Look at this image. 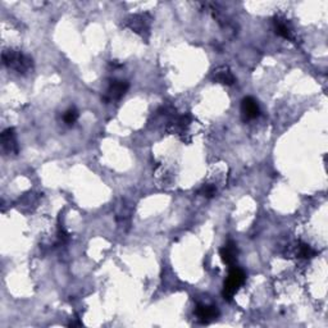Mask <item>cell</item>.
<instances>
[{"mask_svg": "<svg viewBox=\"0 0 328 328\" xmlns=\"http://www.w3.org/2000/svg\"><path fill=\"white\" fill-rule=\"evenodd\" d=\"M2 146L3 150L7 153H17V140H15V133L13 128H7L2 133Z\"/></svg>", "mask_w": 328, "mask_h": 328, "instance_id": "8", "label": "cell"}, {"mask_svg": "<svg viewBox=\"0 0 328 328\" xmlns=\"http://www.w3.org/2000/svg\"><path fill=\"white\" fill-rule=\"evenodd\" d=\"M77 118H78V112L73 108L68 109L67 112L64 113V115H63V119H64V122L67 123V125H73V123L77 120Z\"/></svg>", "mask_w": 328, "mask_h": 328, "instance_id": "13", "label": "cell"}, {"mask_svg": "<svg viewBox=\"0 0 328 328\" xmlns=\"http://www.w3.org/2000/svg\"><path fill=\"white\" fill-rule=\"evenodd\" d=\"M299 256L300 258H304V259H309V258H313L314 255H316V251L313 250V249L310 248L309 245H306V244H300V246H299Z\"/></svg>", "mask_w": 328, "mask_h": 328, "instance_id": "11", "label": "cell"}, {"mask_svg": "<svg viewBox=\"0 0 328 328\" xmlns=\"http://www.w3.org/2000/svg\"><path fill=\"white\" fill-rule=\"evenodd\" d=\"M127 27L144 36V33L149 32L150 28V18L148 14L132 15L127 20Z\"/></svg>", "mask_w": 328, "mask_h": 328, "instance_id": "4", "label": "cell"}, {"mask_svg": "<svg viewBox=\"0 0 328 328\" xmlns=\"http://www.w3.org/2000/svg\"><path fill=\"white\" fill-rule=\"evenodd\" d=\"M245 280L246 274L243 269L238 268V267H231V271L230 273H228L227 280L225 281V285H223V298L228 301L232 300V298L235 296V294L237 292L238 288L244 285Z\"/></svg>", "mask_w": 328, "mask_h": 328, "instance_id": "2", "label": "cell"}, {"mask_svg": "<svg viewBox=\"0 0 328 328\" xmlns=\"http://www.w3.org/2000/svg\"><path fill=\"white\" fill-rule=\"evenodd\" d=\"M128 88H130V85H128L127 81H119V80L110 81L104 100L106 101L119 100V99L122 98L126 93H127Z\"/></svg>", "mask_w": 328, "mask_h": 328, "instance_id": "3", "label": "cell"}, {"mask_svg": "<svg viewBox=\"0 0 328 328\" xmlns=\"http://www.w3.org/2000/svg\"><path fill=\"white\" fill-rule=\"evenodd\" d=\"M241 113H243L244 119H255L261 113L258 103L251 96H246L241 101Z\"/></svg>", "mask_w": 328, "mask_h": 328, "instance_id": "6", "label": "cell"}, {"mask_svg": "<svg viewBox=\"0 0 328 328\" xmlns=\"http://www.w3.org/2000/svg\"><path fill=\"white\" fill-rule=\"evenodd\" d=\"M2 59L4 65L13 68L18 73H27L32 70V59L28 55L21 53L18 50H5L3 51Z\"/></svg>", "mask_w": 328, "mask_h": 328, "instance_id": "1", "label": "cell"}, {"mask_svg": "<svg viewBox=\"0 0 328 328\" xmlns=\"http://www.w3.org/2000/svg\"><path fill=\"white\" fill-rule=\"evenodd\" d=\"M195 314L201 323H209L218 318L219 310L214 305H206V304H199L195 309Z\"/></svg>", "mask_w": 328, "mask_h": 328, "instance_id": "5", "label": "cell"}, {"mask_svg": "<svg viewBox=\"0 0 328 328\" xmlns=\"http://www.w3.org/2000/svg\"><path fill=\"white\" fill-rule=\"evenodd\" d=\"M213 78L214 81H217V82L222 83V85H227V86L233 85L236 81L235 76H233V73L231 72V70L228 67L217 68L213 73Z\"/></svg>", "mask_w": 328, "mask_h": 328, "instance_id": "9", "label": "cell"}, {"mask_svg": "<svg viewBox=\"0 0 328 328\" xmlns=\"http://www.w3.org/2000/svg\"><path fill=\"white\" fill-rule=\"evenodd\" d=\"M219 255L223 263H226L230 267L235 266L236 259H237V248H236V244L232 243V241H228L219 250Z\"/></svg>", "mask_w": 328, "mask_h": 328, "instance_id": "7", "label": "cell"}, {"mask_svg": "<svg viewBox=\"0 0 328 328\" xmlns=\"http://www.w3.org/2000/svg\"><path fill=\"white\" fill-rule=\"evenodd\" d=\"M216 193H217V188H216V186H213V185H204L203 187L199 190V195L204 196V198H206V199L213 198V196L216 195Z\"/></svg>", "mask_w": 328, "mask_h": 328, "instance_id": "12", "label": "cell"}, {"mask_svg": "<svg viewBox=\"0 0 328 328\" xmlns=\"http://www.w3.org/2000/svg\"><path fill=\"white\" fill-rule=\"evenodd\" d=\"M273 23H274L275 33H278V35L282 36V38L288 39V40H292V31H291L287 21L282 20V18L280 17H275Z\"/></svg>", "mask_w": 328, "mask_h": 328, "instance_id": "10", "label": "cell"}]
</instances>
